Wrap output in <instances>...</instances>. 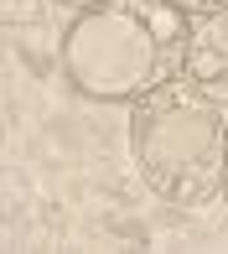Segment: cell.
Listing matches in <instances>:
<instances>
[{"label": "cell", "instance_id": "cell-1", "mask_svg": "<svg viewBox=\"0 0 228 254\" xmlns=\"http://www.w3.org/2000/svg\"><path fill=\"white\" fill-rule=\"evenodd\" d=\"M187 37L192 16H181L171 0H99L73 10L57 37V57L83 99L140 104L187 73Z\"/></svg>", "mask_w": 228, "mask_h": 254}, {"label": "cell", "instance_id": "cell-2", "mask_svg": "<svg viewBox=\"0 0 228 254\" xmlns=\"http://www.w3.org/2000/svg\"><path fill=\"white\" fill-rule=\"evenodd\" d=\"M228 99L202 88L192 73H176L156 94L130 104V156L151 192L176 207H202L223 187Z\"/></svg>", "mask_w": 228, "mask_h": 254}, {"label": "cell", "instance_id": "cell-3", "mask_svg": "<svg viewBox=\"0 0 228 254\" xmlns=\"http://www.w3.org/2000/svg\"><path fill=\"white\" fill-rule=\"evenodd\" d=\"M187 73L202 88H213L218 99H228V5L213 16H192V37H187Z\"/></svg>", "mask_w": 228, "mask_h": 254}, {"label": "cell", "instance_id": "cell-4", "mask_svg": "<svg viewBox=\"0 0 228 254\" xmlns=\"http://www.w3.org/2000/svg\"><path fill=\"white\" fill-rule=\"evenodd\" d=\"M171 5H176L181 16H213V10H223L228 0H171Z\"/></svg>", "mask_w": 228, "mask_h": 254}, {"label": "cell", "instance_id": "cell-5", "mask_svg": "<svg viewBox=\"0 0 228 254\" xmlns=\"http://www.w3.org/2000/svg\"><path fill=\"white\" fill-rule=\"evenodd\" d=\"M218 192H223V207H228V145H223V187Z\"/></svg>", "mask_w": 228, "mask_h": 254}, {"label": "cell", "instance_id": "cell-6", "mask_svg": "<svg viewBox=\"0 0 228 254\" xmlns=\"http://www.w3.org/2000/svg\"><path fill=\"white\" fill-rule=\"evenodd\" d=\"M57 5H67V10H88V5H99V0H57Z\"/></svg>", "mask_w": 228, "mask_h": 254}]
</instances>
